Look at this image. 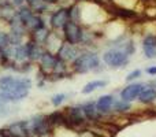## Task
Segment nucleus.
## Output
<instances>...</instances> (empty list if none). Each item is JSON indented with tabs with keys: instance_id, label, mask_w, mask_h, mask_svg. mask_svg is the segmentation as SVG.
I'll use <instances>...</instances> for the list:
<instances>
[{
	"instance_id": "nucleus-20",
	"label": "nucleus",
	"mask_w": 156,
	"mask_h": 137,
	"mask_svg": "<svg viewBox=\"0 0 156 137\" xmlns=\"http://www.w3.org/2000/svg\"><path fill=\"white\" fill-rule=\"evenodd\" d=\"M138 102L141 104H152V103L156 102V88L151 86L149 84L145 82V86H144L143 92L138 96Z\"/></svg>"
},
{
	"instance_id": "nucleus-34",
	"label": "nucleus",
	"mask_w": 156,
	"mask_h": 137,
	"mask_svg": "<svg viewBox=\"0 0 156 137\" xmlns=\"http://www.w3.org/2000/svg\"><path fill=\"white\" fill-rule=\"evenodd\" d=\"M3 27H4V25H3V23H2V22H0V30H2V29H3Z\"/></svg>"
},
{
	"instance_id": "nucleus-16",
	"label": "nucleus",
	"mask_w": 156,
	"mask_h": 137,
	"mask_svg": "<svg viewBox=\"0 0 156 137\" xmlns=\"http://www.w3.org/2000/svg\"><path fill=\"white\" fill-rule=\"evenodd\" d=\"M63 43H65V40H63V37H62V33L51 30V33H49L45 44H44V48H45L47 51L52 52V54H56L58 49L62 47Z\"/></svg>"
},
{
	"instance_id": "nucleus-27",
	"label": "nucleus",
	"mask_w": 156,
	"mask_h": 137,
	"mask_svg": "<svg viewBox=\"0 0 156 137\" xmlns=\"http://www.w3.org/2000/svg\"><path fill=\"white\" fill-rule=\"evenodd\" d=\"M67 97H69V95L67 93H56V95H54V96L51 97V104L54 106V107H60V106L63 104V103L67 100Z\"/></svg>"
},
{
	"instance_id": "nucleus-15",
	"label": "nucleus",
	"mask_w": 156,
	"mask_h": 137,
	"mask_svg": "<svg viewBox=\"0 0 156 137\" xmlns=\"http://www.w3.org/2000/svg\"><path fill=\"white\" fill-rule=\"evenodd\" d=\"M16 14V7L10 0H0V22L3 25H7Z\"/></svg>"
},
{
	"instance_id": "nucleus-31",
	"label": "nucleus",
	"mask_w": 156,
	"mask_h": 137,
	"mask_svg": "<svg viewBox=\"0 0 156 137\" xmlns=\"http://www.w3.org/2000/svg\"><path fill=\"white\" fill-rule=\"evenodd\" d=\"M43 2L47 3L49 7H58V5L62 4V0H43ZM70 3H71V2H70Z\"/></svg>"
},
{
	"instance_id": "nucleus-19",
	"label": "nucleus",
	"mask_w": 156,
	"mask_h": 137,
	"mask_svg": "<svg viewBox=\"0 0 156 137\" xmlns=\"http://www.w3.org/2000/svg\"><path fill=\"white\" fill-rule=\"evenodd\" d=\"M44 26H48V25H47V18L43 15H38V14H34V15L26 22V25H25V27H26V30H27V34L41 29V27H44Z\"/></svg>"
},
{
	"instance_id": "nucleus-4",
	"label": "nucleus",
	"mask_w": 156,
	"mask_h": 137,
	"mask_svg": "<svg viewBox=\"0 0 156 137\" xmlns=\"http://www.w3.org/2000/svg\"><path fill=\"white\" fill-rule=\"evenodd\" d=\"M69 4H60L51 10V13L45 16L47 18V25L51 27V30L55 32H60L66 22H69Z\"/></svg>"
},
{
	"instance_id": "nucleus-23",
	"label": "nucleus",
	"mask_w": 156,
	"mask_h": 137,
	"mask_svg": "<svg viewBox=\"0 0 156 137\" xmlns=\"http://www.w3.org/2000/svg\"><path fill=\"white\" fill-rule=\"evenodd\" d=\"M67 8H69V21L81 23V4H80V0H78V2L69 3Z\"/></svg>"
},
{
	"instance_id": "nucleus-25",
	"label": "nucleus",
	"mask_w": 156,
	"mask_h": 137,
	"mask_svg": "<svg viewBox=\"0 0 156 137\" xmlns=\"http://www.w3.org/2000/svg\"><path fill=\"white\" fill-rule=\"evenodd\" d=\"M130 108H132V103L125 102V100H121V99H115V102L112 104V113L126 114L130 111Z\"/></svg>"
},
{
	"instance_id": "nucleus-13",
	"label": "nucleus",
	"mask_w": 156,
	"mask_h": 137,
	"mask_svg": "<svg viewBox=\"0 0 156 137\" xmlns=\"http://www.w3.org/2000/svg\"><path fill=\"white\" fill-rule=\"evenodd\" d=\"M80 106L88 122H99L103 118V115L96 108V102H93V100H86V102L81 103Z\"/></svg>"
},
{
	"instance_id": "nucleus-18",
	"label": "nucleus",
	"mask_w": 156,
	"mask_h": 137,
	"mask_svg": "<svg viewBox=\"0 0 156 137\" xmlns=\"http://www.w3.org/2000/svg\"><path fill=\"white\" fill-rule=\"evenodd\" d=\"M114 48L121 49V51L125 52L127 56L132 58L133 55L136 54V51H137V44H136V40L133 38V36L129 34L126 38H123L121 43H118L116 45H114Z\"/></svg>"
},
{
	"instance_id": "nucleus-11",
	"label": "nucleus",
	"mask_w": 156,
	"mask_h": 137,
	"mask_svg": "<svg viewBox=\"0 0 156 137\" xmlns=\"http://www.w3.org/2000/svg\"><path fill=\"white\" fill-rule=\"evenodd\" d=\"M141 49L144 58L149 60L156 59V34L155 33H145L141 38Z\"/></svg>"
},
{
	"instance_id": "nucleus-10",
	"label": "nucleus",
	"mask_w": 156,
	"mask_h": 137,
	"mask_svg": "<svg viewBox=\"0 0 156 137\" xmlns=\"http://www.w3.org/2000/svg\"><path fill=\"white\" fill-rule=\"evenodd\" d=\"M56 59H58L56 54H52V52H49L45 49L44 54L41 55L40 60L37 62V71H40L41 74L47 78L52 73L55 65H56Z\"/></svg>"
},
{
	"instance_id": "nucleus-24",
	"label": "nucleus",
	"mask_w": 156,
	"mask_h": 137,
	"mask_svg": "<svg viewBox=\"0 0 156 137\" xmlns=\"http://www.w3.org/2000/svg\"><path fill=\"white\" fill-rule=\"evenodd\" d=\"M33 15H34V13H33V10L27 4H23V5L16 8V16L21 19V22L23 25H26V22L29 21Z\"/></svg>"
},
{
	"instance_id": "nucleus-29",
	"label": "nucleus",
	"mask_w": 156,
	"mask_h": 137,
	"mask_svg": "<svg viewBox=\"0 0 156 137\" xmlns=\"http://www.w3.org/2000/svg\"><path fill=\"white\" fill-rule=\"evenodd\" d=\"M0 135H2L3 137H21V136L16 135V133H14L12 130H10L7 126L0 128Z\"/></svg>"
},
{
	"instance_id": "nucleus-5",
	"label": "nucleus",
	"mask_w": 156,
	"mask_h": 137,
	"mask_svg": "<svg viewBox=\"0 0 156 137\" xmlns=\"http://www.w3.org/2000/svg\"><path fill=\"white\" fill-rule=\"evenodd\" d=\"M30 124V130L32 135L34 137H47L51 135L52 132V125L48 119V115L44 114H37V115L32 117V119L29 121Z\"/></svg>"
},
{
	"instance_id": "nucleus-22",
	"label": "nucleus",
	"mask_w": 156,
	"mask_h": 137,
	"mask_svg": "<svg viewBox=\"0 0 156 137\" xmlns=\"http://www.w3.org/2000/svg\"><path fill=\"white\" fill-rule=\"evenodd\" d=\"M49 33H51V27H49V26H44V27H41V29L36 30V32L30 33L29 38H30V40H33L34 43L44 45V44H45V41H47V38H48V36H49Z\"/></svg>"
},
{
	"instance_id": "nucleus-3",
	"label": "nucleus",
	"mask_w": 156,
	"mask_h": 137,
	"mask_svg": "<svg viewBox=\"0 0 156 137\" xmlns=\"http://www.w3.org/2000/svg\"><path fill=\"white\" fill-rule=\"evenodd\" d=\"M101 56L103 65L107 69L111 70H122L126 69L130 65V59L132 58L127 56L125 52H122L121 49L114 48V47H108L105 51H103L100 54Z\"/></svg>"
},
{
	"instance_id": "nucleus-8",
	"label": "nucleus",
	"mask_w": 156,
	"mask_h": 137,
	"mask_svg": "<svg viewBox=\"0 0 156 137\" xmlns=\"http://www.w3.org/2000/svg\"><path fill=\"white\" fill-rule=\"evenodd\" d=\"M144 86H145V82H141V81H134V82H127L126 86L121 89L119 92V99L125 100V102H134V100L138 99L140 93L143 92Z\"/></svg>"
},
{
	"instance_id": "nucleus-9",
	"label": "nucleus",
	"mask_w": 156,
	"mask_h": 137,
	"mask_svg": "<svg viewBox=\"0 0 156 137\" xmlns=\"http://www.w3.org/2000/svg\"><path fill=\"white\" fill-rule=\"evenodd\" d=\"M82 51H83V48H82V47H80V45H74V44L63 43L62 47L58 49L56 56L59 58V59H62L63 62L71 65V63H73L74 60H76L77 58L80 56V54Z\"/></svg>"
},
{
	"instance_id": "nucleus-2",
	"label": "nucleus",
	"mask_w": 156,
	"mask_h": 137,
	"mask_svg": "<svg viewBox=\"0 0 156 137\" xmlns=\"http://www.w3.org/2000/svg\"><path fill=\"white\" fill-rule=\"evenodd\" d=\"M70 67L74 75L89 74V73L99 74L105 70V66L103 65L101 56L97 49H83L80 56L70 65Z\"/></svg>"
},
{
	"instance_id": "nucleus-17",
	"label": "nucleus",
	"mask_w": 156,
	"mask_h": 137,
	"mask_svg": "<svg viewBox=\"0 0 156 137\" xmlns=\"http://www.w3.org/2000/svg\"><path fill=\"white\" fill-rule=\"evenodd\" d=\"M7 128L21 137H33L29 121H15L12 124L7 125Z\"/></svg>"
},
{
	"instance_id": "nucleus-6",
	"label": "nucleus",
	"mask_w": 156,
	"mask_h": 137,
	"mask_svg": "<svg viewBox=\"0 0 156 137\" xmlns=\"http://www.w3.org/2000/svg\"><path fill=\"white\" fill-rule=\"evenodd\" d=\"M60 33H62V37L65 40V43L80 45L81 34H82V25L73 21H69L66 22V25L60 30Z\"/></svg>"
},
{
	"instance_id": "nucleus-14",
	"label": "nucleus",
	"mask_w": 156,
	"mask_h": 137,
	"mask_svg": "<svg viewBox=\"0 0 156 137\" xmlns=\"http://www.w3.org/2000/svg\"><path fill=\"white\" fill-rule=\"evenodd\" d=\"M116 97L112 93H107V95H101L99 99L96 100V108L103 117L107 114L112 113V104L115 102Z\"/></svg>"
},
{
	"instance_id": "nucleus-28",
	"label": "nucleus",
	"mask_w": 156,
	"mask_h": 137,
	"mask_svg": "<svg viewBox=\"0 0 156 137\" xmlns=\"http://www.w3.org/2000/svg\"><path fill=\"white\" fill-rule=\"evenodd\" d=\"M143 77V70L141 69H134L130 73H127L126 77H125V81L126 82H134V81H138Z\"/></svg>"
},
{
	"instance_id": "nucleus-30",
	"label": "nucleus",
	"mask_w": 156,
	"mask_h": 137,
	"mask_svg": "<svg viewBox=\"0 0 156 137\" xmlns=\"http://www.w3.org/2000/svg\"><path fill=\"white\" fill-rule=\"evenodd\" d=\"M144 71H145L147 74L149 75V77H156V66H155V65L145 67V70H144Z\"/></svg>"
},
{
	"instance_id": "nucleus-33",
	"label": "nucleus",
	"mask_w": 156,
	"mask_h": 137,
	"mask_svg": "<svg viewBox=\"0 0 156 137\" xmlns=\"http://www.w3.org/2000/svg\"><path fill=\"white\" fill-rule=\"evenodd\" d=\"M37 2H40V0H25V3H26V4L29 5V7H32V5H33V4H36Z\"/></svg>"
},
{
	"instance_id": "nucleus-35",
	"label": "nucleus",
	"mask_w": 156,
	"mask_h": 137,
	"mask_svg": "<svg viewBox=\"0 0 156 137\" xmlns=\"http://www.w3.org/2000/svg\"><path fill=\"white\" fill-rule=\"evenodd\" d=\"M69 2H78V0H69Z\"/></svg>"
},
{
	"instance_id": "nucleus-26",
	"label": "nucleus",
	"mask_w": 156,
	"mask_h": 137,
	"mask_svg": "<svg viewBox=\"0 0 156 137\" xmlns=\"http://www.w3.org/2000/svg\"><path fill=\"white\" fill-rule=\"evenodd\" d=\"M10 45H11L10 34H8L7 27L4 26L2 30H0V49H2V51H4V49H7Z\"/></svg>"
},
{
	"instance_id": "nucleus-21",
	"label": "nucleus",
	"mask_w": 156,
	"mask_h": 137,
	"mask_svg": "<svg viewBox=\"0 0 156 137\" xmlns=\"http://www.w3.org/2000/svg\"><path fill=\"white\" fill-rule=\"evenodd\" d=\"M107 85H108V80H100V78H97V80H92V81L86 82L85 85L82 86L81 93L82 95H90V93H93L94 91H97V89L105 88Z\"/></svg>"
},
{
	"instance_id": "nucleus-7",
	"label": "nucleus",
	"mask_w": 156,
	"mask_h": 137,
	"mask_svg": "<svg viewBox=\"0 0 156 137\" xmlns=\"http://www.w3.org/2000/svg\"><path fill=\"white\" fill-rule=\"evenodd\" d=\"M65 115L67 119V126L69 128H78V126H83L86 124V118L82 113V108L80 104L76 106H69L65 110Z\"/></svg>"
},
{
	"instance_id": "nucleus-12",
	"label": "nucleus",
	"mask_w": 156,
	"mask_h": 137,
	"mask_svg": "<svg viewBox=\"0 0 156 137\" xmlns=\"http://www.w3.org/2000/svg\"><path fill=\"white\" fill-rule=\"evenodd\" d=\"M23 44H25V48H26V52H27V60H30L32 63L36 65V63L40 60V58H41V55L44 54V51H45L44 45L34 43V41L30 40L29 37H27V40L25 41Z\"/></svg>"
},
{
	"instance_id": "nucleus-1",
	"label": "nucleus",
	"mask_w": 156,
	"mask_h": 137,
	"mask_svg": "<svg viewBox=\"0 0 156 137\" xmlns=\"http://www.w3.org/2000/svg\"><path fill=\"white\" fill-rule=\"evenodd\" d=\"M33 81L27 75L4 74L0 75V103L15 104L29 96Z\"/></svg>"
},
{
	"instance_id": "nucleus-32",
	"label": "nucleus",
	"mask_w": 156,
	"mask_h": 137,
	"mask_svg": "<svg viewBox=\"0 0 156 137\" xmlns=\"http://www.w3.org/2000/svg\"><path fill=\"white\" fill-rule=\"evenodd\" d=\"M10 2L12 3V4L15 5L16 8L21 7V5H23V4H26V3H25V0H10Z\"/></svg>"
}]
</instances>
